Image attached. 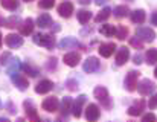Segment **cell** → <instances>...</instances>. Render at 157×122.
<instances>
[{
  "label": "cell",
  "mask_w": 157,
  "mask_h": 122,
  "mask_svg": "<svg viewBox=\"0 0 157 122\" xmlns=\"http://www.w3.org/2000/svg\"><path fill=\"white\" fill-rule=\"evenodd\" d=\"M34 43L38 44V46H43V48H53L55 44V37L53 35H49V34H35L34 35Z\"/></svg>",
  "instance_id": "cell-1"
},
{
  "label": "cell",
  "mask_w": 157,
  "mask_h": 122,
  "mask_svg": "<svg viewBox=\"0 0 157 122\" xmlns=\"http://www.w3.org/2000/svg\"><path fill=\"white\" fill-rule=\"evenodd\" d=\"M137 90L142 96H150L156 92V84L150 79H142L139 84H137Z\"/></svg>",
  "instance_id": "cell-2"
},
{
  "label": "cell",
  "mask_w": 157,
  "mask_h": 122,
  "mask_svg": "<svg viewBox=\"0 0 157 122\" xmlns=\"http://www.w3.org/2000/svg\"><path fill=\"white\" fill-rule=\"evenodd\" d=\"M93 93H95V98H96V99H98L102 105H105L107 109H110V107H111V102H110V95H108V90H107L105 87H101V86H99V87H96Z\"/></svg>",
  "instance_id": "cell-3"
},
{
  "label": "cell",
  "mask_w": 157,
  "mask_h": 122,
  "mask_svg": "<svg viewBox=\"0 0 157 122\" xmlns=\"http://www.w3.org/2000/svg\"><path fill=\"white\" fill-rule=\"evenodd\" d=\"M139 75L140 73L136 72V70H130L127 73V76H125V89L128 92H133V90L137 89V78H139Z\"/></svg>",
  "instance_id": "cell-4"
},
{
  "label": "cell",
  "mask_w": 157,
  "mask_h": 122,
  "mask_svg": "<svg viewBox=\"0 0 157 122\" xmlns=\"http://www.w3.org/2000/svg\"><path fill=\"white\" fill-rule=\"evenodd\" d=\"M41 109H43L44 112H48V113L58 112V110H59V101H58V98H55V96L46 98V99L43 101V104H41Z\"/></svg>",
  "instance_id": "cell-5"
},
{
  "label": "cell",
  "mask_w": 157,
  "mask_h": 122,
  "mask_svg": "<svg viewBox=\"0 0 157 122\" xmlns=\"http://www.w3.org/2000/svg\"><path fill=\"white\" fill-rule=\"evenodd\" d=\"M136 35H137L142 41H147V43H151V41H154V38H156V32H154L153 29H150V28H139V29L136 31Z\"/></svg>",
  "instance_id": "cell-6"
},
{
  "label": "cell",
  "mask_w": 157,
  "mask_h": 122,
  "mask_svg": "<svg viewBox=\"0 0 157 122\" xmlns=\"http://www.w3.org/2000/svg\"><path fill=\"white\" fill-rule=\"evenodd\" d=\"M86 99H87V96L86 95H81V96L76 98V101H73V104H72V115L75 118H79L81 116L82 109H84V104H86Z\"/></svg>",
  "instance_id": "cell-7"
},
{
  "label": "cell",
  "mask_w": 157,
  "mask_h": 122,
  "mask_svg": "<svg viewBox=\"0 0 157 122\" xmlns=\"http://www.w3.org/2000/svg\"><path fill=\"white\" fill-rule=\"evenodd\" d=\"M5 43H6L8 48L17 49V48H20V46L23 44V38H21L20 35H17V34H8V35L5 37Z\"/></svg>",
  "instance_id": "cell-8"
},
{
  "label": "cell",
  "mask_w": 157,
  "mask_h": 122,
  "mask_svg": "<svg viewBox=\"0 0 157 122\" xmlns=\"http://www.w3.org/2000/svg\"><path fill=\"white\" fill-rule=\"evenodd\" d=\"M82 69H84L86 73H93V72H96V70L99 69V60H98L96 57H89L87 60L84 61Z\"/></svg>",
  "instance_id": "cell-9"
},
{
  "label": "cell",
  "mask_w": 157,
  "mask_h": 122,
  "mask_svg": "<svg viewBox=\"0 0 157 122\" xmlns=\"http://www.w3.org/2000/svg\"><path fill=\"white\" fill-rule=\"evenodd\" d=\"M99 107L96 104H89L87 109H86V119L87 121H98L99 119Z\"/></svg>",
  "instance_id": "cell-10"
},
{
  "label": "cell",
  "mask_w": 157,
  "mask_h": 122,
  "mask_svg": "<svg viewBox=\"0 0 157 122\" xmlns=\"http://www.w3.org/2000/svg\"><path fill=\"white\" fill-rule=\"evenodd\" d=\"M11 81H12V84H14V86H15L18 90H26V89H28V86H29L28 79H26L25 76L18 75V73L11 75Z\"/></svg>",
  "instance_id": "cell-11"
},
{
  "label": "cell",
  "mask_w": 157,
  "mask_h": 122,
  "mask_svg": "<svg viewBox=\"0 0 157 122\" xmlns=\"http://www.w3.org/2000/svg\"><path fill=\"white\" fill-rule=\"evenodd\" d=\"M128 58H130V49L125 48V46L119 48V51L116 54V64L117 66H124L128 61Z\"/></svg>",
  "instance_id": "cell-12"
},
{
  "label": "cell",
  "mask_w": 157,
  "mask_h": 122,
  "mask_svg": "<svg viewBox=\"0 0 157 122\" xmlns=\"http://www.w3.org/2000/svg\"><path fill=\"white\" fill-rule=\"evenodd\" d=\"M52 89H53V82L49 81V79H41V81L35 86V92H37L38 95H44V93L51 92Z\"/></svg>",
  "instance_id": "cell-13"
},
{
  "label": "cell",
  "mask_w": 157,
  "mask_h": 122,
  "mask_svg": "<svg viewBox=\"0 0 157 122\" xmlns=\"http://www.w3.org/2000/svg\"><path fill=\"white\" fill-rule=\"evenodd\" d=\"M63 61H64V64H67L69 67H75V66L81 61V55H79L78 52H69V54H66V55L63 57Z\"/></svg>",
  "instance_id": "cell-14"
},
{
  "label": "cell",
  "mask_w": 157,
  "mask_h": 122,
  "mask_svg": "<svg viewBox=\"0 0 157 122\" xmlns=\"http://www.w3.org/2000/svg\"><path fill=\"white\" fill-rule=\"evenodd\" d=\"M58 12H59L61 17L69 18V17L73 14V5H72L70 2H63V3L58 6Z\"/></svg>",
  "instance_id": "cell-15"
},
{
  "label": "cell",
  "mask_w": 157,
  "mask_h": 122,
  "mask_svg": "<svg viewBox=\"0 0 157 122\" xmlns=\"http://www.w3.org/2000/svg\"><path fill=\"white\" fill-rule=\"evenodd\" d=\"M21 69V64H20V61L17 60V58H9L8 61V64H6V73L11 76V75H14V73H18V70Z\"/></svg>",
  "instance_id": "cell-16"
},
{
  "label": "cell",
  "mask_w": 157,
  "mask_h": 122,
  "mask_svg": "<svg viewBox=\"0 0 157 122\" xmlns=\"http://www.w3.org/2000/svg\"><path fill=\"white\" fill-rule=\"evenodd\" d=\"M59 48L61 49H69V48H81V43L76 40V38H72V37H66L59 41Z\"/></svg>",
  "instance_id": "cell-17"
},
{
  "label": "cell",
  "mask_w": 157,
  "mask_h": 122,
  "mask_svg": "<svg viewBox=\"0 0 157 122\" xmlns=\"http://www.w3.org/2000/svg\"><path fill=\"white\" fill-rule=\"evenodd\" d=\"M114 49H116V44H114V43H104V44L99 46L98 51H99V54H101L104 58H108V57L113 55Z\"/></svg>",
  "instance_id": "cell-18"
},
{
  "label": "cell",
  "mask_w": 157,
  "mask_h": 122,
  "mask_svg": "<svg viewBox=\"0 0 157 122\" xmlns=\"http://www.w3.org/2000/svg\"><path fill=\"white\" fill-rule=\"evenodd\" d=\"M52 25V17L49 14H40L38 18H37V26L38 28H49Z\"/></svg>",
  "instance_id": "cell-19"
},
{
  "label": "cell",
  "mask_w": 157,
  "mask_h": 122,
  "mask_svg": "<svg viewBox=\"0 0 157 122\" xmlns=\"http://www.w3.org/2000/svg\"><path fill=\"white\" fill-rule=\"evenodd\" d=\"M32 31H34V20L26 18L23 21V25L20 26V32H21V35H29V34H32Z\"/></svg>",
  "instance_id": "cell-20"
},
{
  "label": "cell",
  "mask_w": 157,
  "mask_h": 122,
  "mask_svg": "<svg viewBox=\"0 0 157 122\" xmlns=\"http://www.w3.org/2000/svg\"><path fill=\"white\" fill-rule=\"evenodd\" d=\"M145 18H147V15H145V11H144V9H136V11L131 12V20H133V23L142 25V23L145 21Z\"/></svg>",
  "instance_id": "cell-21"
},
{
  "label": "cell",
  "mask_w": 157,
  "mask_h": 122,
  "mask_svg": "<svg viewBox=\"0 0 157 122\" xmlns=\"http://www.w3.org/2000/svg\"><path fill=\"white\" fill-rule=\"evenodd\" d=\"M23 105H25V112H26L28 118L32 119V121H37V119H38V115H37V110L34 109V105H32L29 101H25Z\"/></svg>",
  "instance_id": "cell-22"
},
{
  "label": "cell",
  "mask_w": 157,
  "mask_h": 122,
  "mask_svg": "<svg viewBox=\"0 0 157 122\" xmlns=\"http://www.w3.org/2000/svg\"><path fill=\"white\" fill-rule=\"evenodd\" d=\"M76 17H78V21H79L81 25H86V23L90 21V18H92V12L87 11V9H81V11H78Z\"/></svg>",
  "instance_id": "cell-23"
},
{
  "label": "cell",
  "mask_w": 157,
  "mask_h": 122,
  "mask_svg": "<svg viewBox=\"0 0 157 122\" xmlns=\"http://www.w3.org/2000/svg\"><path fill=\"white\" fill-rule=\"evenodd\" d=\"M116 31L117 29L113 25H101V28H99V32L104 37H113V35H116Z\"/></svg>",
  "instance_id": "cell-24"
},
{
  "label": "cell",
  "mask_w": 157,
  "mask_h": 122,
  "mask_svg": "<svg viewBox=\"0 0 157 122\" xmlns=\"http://www.w3.org/2000/svg\"><path fill=\"white\" fill-rule=\"evenodd\" d=\"M20 23H21V18H20L18 15H11V17H8V18L5 20V25H3V26L12 29V28H15V26H20Z\"/></svg>",
  "instance_id": "cell-25"
},
{
  "label": "cell",
  "mask_w": 157,
  "mask_h": 122,
  "mask_svg": "<svg viewBox=\"0 0 157 122\" xmlns=\"http://www.w3.org/2000/svg\"><path fill=\"white\" fill-rule=\"evenodd\" d=\"M144 105H145V102H144V101H140V102H139V104H136V105H131V107L128 109V115H130V116L142 115V112H144Z\"/></svg>",
  "instance_id": "cell-26"
},
{
  "label": "cell",
  "mask_w": 157,
  "mask_h": 122,
  "mask_svg": "<svg viewBox=\"0 0 157 122\" xmlns=\"http://www.w3.org/2000/svg\"><path fill=\"white\" fill-rule=\"evenodd\" d=\"M72 99L70 98H64L63 99V102H61V113H63V116H67V113L69 112H72Z\"/></svg>",
  "instance_id": "cell-27"
},
{
  "label": "cell",
  "mask_w": 157,
  "mask_h": 122,
  "mask_svg": "<svg viewBox=\"0 0 157 122\" xmlns=\"http://www.w3.org/2000/svg\"><path fill=\"white\" fill-rule=\"evenodd\" d=\"M111 12H113V11H111V8H104V9H102V11H101V12H99V14L95 17V21H96V23L105 21V20H107V18L111 15Z\"/></svg>",
  "instance_id": "cell-28"
},
{
  "label": "cell",
  "mask_w": 157,
  "mask_h": 122,
  "mask_svg": "<svg viewBox=\"0 0 157 122\" xmlns=\"http://www.w3.org/2000/svg\"><path fill=\"white\" fill-rule=\"evenodd\" d=\"M128 8L127 6H124V5H121V6H116L114 9H113V14L117 17V18H122V17H127L128 15Z\"/></svg>",
  "instance_id": "cell-29"
},
{
  "label": "cell",
  "mask_w": 157,
  "mask_h": 122,
  "mask_svg": "<svg viewBox=\"0 0 157 122\" xmlns=\"http://www.w3.org/2000/svg\"><path fill=\"white\" fill-rule=\"evenodd\" d=\"M0 5H2L5 9L14 11V9L18 8V0H0Z\"/></svg>",
  "instance_id": "cell-30"
},
{
  "label": "cell",
  "mask_w": 157,
  "mask_h": 122,
  "mask_svg": "<svg viewBox=\"0 0 157 122\" xmlns=\"http://www.w3.org/2000/svg\"><path fill=\"white\" fill-rule=\"evenodd\" d=\"M147 63L148 64H156L157 63V49H150L147 51Z\"/></svg>",
  "instance_id": "cell-31"
},
{
  "label": "cell",
  "mask_w": 157,
  "mask_h": 122,
  "mask_svg": "<svg viewBox=\"0 0 157 122\" xmlns=\"http://www.w3.org/2000/svg\"><path fill=\"white\" fill-rule=\"evenodd\" d=\"M127 35H128V28H125V26H119L117 31H116V37H117L119 40H125Z\"/></svg>",
  "instance_id": "cell-32"
},
{
  "label": "cell",
  "mask_w": 157,
  "mask_h": 122,
  "mask_svg": "<svg viewBox=\"0 0 157 122\" xmlns=\"http://www.w3.org/2000/svg\"><path fill=\"white\" fill-rule=\"evenodd\" d=\"M23 70H25L29 76H37V75H38V69L32 67L31 64H25V66H23Z\"/></svg>",
  "instance_id": "cell-33"
},
{
  "label": "cell",
  "mask_w": 157,
  "mask_h": 122,
  "mask_svg": "<svg viewBox=\"0 0 157 122\" xmlns=\"http://www.w3.org/2000/svg\"><path fill=\"white\" fill-rule=\"evenodd\" d=\"M55 5V0H40V8L43 9H51Z\"/></svg>",
  "instance_id": "cell-34"
},
{
  "label": "cell",
  "mask_w": 157,
  "mask_h": 122,
  "mask_svg": "<svg viewBox=\"0 0 157 122\" xmlns=\"http://www.w3.org/2000/svg\"><path fill=\"white\" fill-rule=\"evenodd\" d=\"M131 46H134V48H137V49H142V40L136 35L134 38H131Z\"/></svg>",
  "instance_id": "cell-35"
},
{
  "label": "cell",
  "mask_w": 157,
  "mask_h": 122,
  "mask_svg": "<svg viewBox=\"0 0 157 122\" xmlns=\"http://www.w3.org/2000/svg\"><path fill=\"white\" fill-rule=\"evenodd\" d=\"M148 107H150L151 110L157 109V95H154V96L150 98V101H148Z\"/></svg>",
  "instance_id": "cell-36"
},
{
  "label": "cell",
  "mask_w": 157,
  "mask_h": 122,
  "mask_svg": "<svg viewBox=\"0 0 157 122\" xmlns=\"http://www.w3.org/2000/svg\"><path fill=\"white\" fill-rule=\"evenodd\" d=\"M67 87H69L70 90H75V89H78V82L73 81V79H69V81H67Z\"/></svg>",
  "instance_id": "cell-37"
},
{
  "label": "cell",
  "mask_w": 157,
  "mask_h": 122,
  "mask_svg": "<svg viewBox=\"0 0 157 122\" xmlns=\"http://www.w3.org/2000/svg\"><path fill=\"white\" fill-rule=\"evenodd\" d=\"M142 119L144 121H156V115H153V113H147V115H144L142 116Z\"/></svg>",
  "instance_id": "cell-38"
},
{
  "label": "cell",
  "mask_w": 157,
  "mask_h": 122,
  "mask_svg": "<svg viewBox=\"0 0 157 122\" xmlns=\"http://www.w3.org/2000/svg\"><path fill=\"white\" fill-rule=\"evenodd\" d=\"M133 63H134V64H140V63H142V57H140V55H137V54H136V55H134V58H133Z\"/></svg>",
  "instance_id": "cell-39"
},
{
  "label": "cell",
  "mask_w": 157,
  "mask_h": 122,
  "mask_svg": "<svg viewBox=\"0 0 157 122\" xmlns=\"http://www.w3.org/2000/svg\"><path fill=\"white\" fill-rule=\"evenodd\" d=\"M151 23L157 26V11L154 12V14H153V15H151Z\"/></svg>",
  "instance_id": "cell-40"
},
{
  "label": "cell",
  "mask_w": 157,
  "mask_h": 122,
  "mask_svg": "<svg viewBox=\"0 0 157 122\" xmlns=\"http://www.w3.org/2000/svg\"><path fill=\"white\" fill-rule=\"evenodd\" d=\"M108 0H95V3L98 5V6H101V5H104V3H107Z\"/></svg>",
  "instance_id": "cell-41"
},
{
  "label": "cell",
  "mask_w": 157,
  "mask_h": 122,
  "mask_svg": "<svg viewBox=\"0 0 157 122\" xmlns=\"http://www.w3.org/2000/svg\"><path fill=\"white\" fill-rule=\"evenodd\" d=\"M90 2H92V0H78V3H79V5H89Z\"/></svg>",
  "instance_id": "cell-42"
},
{
  "label": "cell",
  "mask_w": 157,
  "mask_h": 122,
  "mask_svg": "<svg viewBox=\"0 0 157 122\" xmlns=\"http://www.w3.org/2000/svg\"><path fill=\"white\" fill-rule=\"evenodd\" d=\"M3 25H5V20H3V18H0V26H3Z\"/></svg>",
  "instance_id": "cell-43"
},
{
  "label": "cell",
  "mask_w": 157,
  "mask_h": 122,
  "mask_svg": "<svg viewBox=\"0 0 157 122\" xmlns=\"http://www.w3.org/2000/svg\"><path fill=\"white\" fill-rule=\"evenodd\" d=\"M2 41H3V40H2V34H0V48H2Z\"/></svg>",
  "instance_id": "cell-44"
},
{
  "label": "cell",
  "mask_w": 157,
  "mask_h": 122,
  "mask_svg": "<svg viewBox=\"0 0 157 122\" xmlns=\"http://www.w3.org/2000/svg\"><path fill=\"white\" fill-rule=\"evenodd\" d=\"M154 76L157 78V67H156V70H154Z\"/></svg>",
  "instance_id": "cell-45"
},
{
  "label": "cell",
  "mask_w": 157,
  "mask_h": 122,
  "mask_svg": "<svg viewBox=\"0 0 157 122\" xmlns=\"http://www.w3.org/2000/svg\"><path fill=\"white\" fill-rule=\"evenodd\" d=\"M25 2H32V0H25Z\"/></svg>",
  "instance_id": "cell-46"
},
{
  "label": "cell",
  "mask_w": 157,
  "mask_h": 122,
  "mask_svg": "<svg viewBox=\"0 0 157 122\" xmlns=\"http://www.w3.org/2000/svg\"><path fill=\"white\" fill-rule=\"evenodd\" d=\"M0 105H2V101H0Z\"/></svg>",
  "instance_id": "cell-47"
}]
</instances>
